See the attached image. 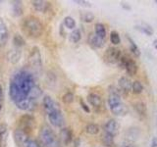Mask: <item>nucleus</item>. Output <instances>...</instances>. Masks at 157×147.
<instances>
[{"instance_id":"26","label":"nucleus","mask_w":157,"mask_h":147,"mask_svg":"<svg viewBox=\"0 0 157 147\" xmlns=\"http://www.w3.org/2000/svg\"><path fill=\"white\" fill-rule=\"evenodd\" d=\"M101 141H102L103 145L106 146V147H113L114 146V136L109 134H106V132H104V134H102Z\"/></svg>"},{"instance_id":"25","label":"nucleus","mask_w":157,"mask_h":147,"mask_svg":"<svg viewBox=\"0 0 157 147\" xmlns=\"http://www.w3.org/2000/svg\"><path fill=\"white\" fill-rule=\"evenodd\" d=\"M108 105H109V108L115 106L117 104L122 102L121 100V95L118 94V93H109V96H108Z\"/></svg>"},{"instance_id":"42","label":"nucleus","mask_w":157,"mask_h":147,"mask_svg":"<svg viewBox=\"0 0 157 147\" xmlns=\"http://www.w3.org/2000/svg\"><path fill=\"white\" fill-rule=\"evenodd\" d=\"M121 5H122V7H123V8H124L125 10H128V11H130V10L132 9V8H131V6H130V5L128 4V3L122 2V3H121Z\"/></svg>"},{"instance_id":"2","label":"nucleus","mask_w":157,"mask_h":147,"mask_svg":"<svg viewBox=\"0 0 157 147\" xmlns=\"http://www.w3.org/2000/svg\"><path fill=\"white\" fill-rule=\"evenodd\" d=\"M22 27L25 33L28 34L29 37L33 38L40 36L44 29L41 21L34 16H29L26 19H24Z\"/></svg>"},{"instance_id":"12","label":"nucleus","mask_w":157,"mask_h":147,"mask_svg":"<svg viewBox=\"0 0 157 147\" xmlns=\"http://www.w3.org/2000/svg\"><path fill=\"white\" fill-rule=\"evenodd\" d=\"M87 42L93 48H102L105 44V39L97 36L94 32H91L90 33V36H88Z\"/></svg>"},{"instance_id":"46","label":"nucleus","mask_w":157,"mask_h":147,"mask_svg":"<svg viewBox=\"0 0 157 147\" xmlns=\"http://www.w3.org/2000/svg\"><path fill=\"white\" fill-rule=\"evenodd\" d=\"M153 46H154V48L157 50V39H155V40L153 41Z\"/></svg>"},{"instance_id":"16","label":"nucleus","mask_w":157,"mask_h":147,"mask_svg":"<svg viewBox=\"0 0 157 147\" xmlns=\"http://www.w3.org/2000/svg\"><path fill=\"white\" fill-rule=\"evenodd\" d=\"M22 56V51L20 50V48H15L10 50L7 54V59L11 64H17Z\"/></svg>"},{"instance_id":"43","label":"nucleus","mask_w":157,"mask_h":147,"mask_svg":"<svg viewBox=\"0 0 157 147\" xmlns=\"http://www.w3.org/2000/svg\"><path fill=\"white\" fill-rule=\"evenodd\" d=\"M3 97H4V95H3V87H2V85H0V103L2 104V101H3Z\"/></svg>"},{"instance_id":"13","label":"nucleus","mask_w":157,"mask_h":147,"mask_svg":"<svg viewBox=\"0 0 157 147\" xmlns=\"http://www.w3.org/2000/svg\"><path fill=\"white\" fill-rule=\"evenodd\" d=\"M33 8L36 10V12L40 13H45L47 12V10L50 7V3L45 0H33L32 2Z\"/></svg>"},{"instance_id":"39","label":"nucleus","mask_w":157,"mask_h":147,"mask_svg":"<svg viewBox=\"0 0 157 147\" xmlns=\"http://www.w3.org/2000/svg\"><path fill=\"white\" fill-rule=\"evenodd\" d=\"M74 2L81 5V6H83V7H91V3L88 1H86V0H75Z\"/></svg>"},{"instance_id":"17","label":"nucleus","mask_w":157,"mask_h":147,"mask_svg":"<svg viewBox=\"0 0 157 147\" xmlns=\"http://www.w3.org/2000/svg\"><path fill=\"white\" fill-rule=\"evenodd\" d=\"M110 110L112 112V114H114L115 116H125L128 114V112H129V109H128V107L123 104V103H119V104H117L115 106H113L110 108Z\"/></svg>"},{"instance_id":"9","label":"nucleus","mask_w":157,"mask_h":147,"mask_svg":"<svg viewBox=\"0 0 157 147\" xmlns=\"http://www.w3.org/2000/svg\"><path fill=\"white\" fill-rule=\"evenodd\" d=\"M42 105L44 108V111L46 112L47 115L49 114V113H51V112L55 111L57 109H60L58 103L49 95H44L43 99H42Z\"/></svg>"},{"instance_id":"24","label":"nucleus","mask_w":157,"mask_h":147,"mask_svg":"<svg viewBox=\"0 0 157 147\" xmlns=\"http://www.w3.org/2000/svg\"><path fill=\"white\" fill-rule=\"evenodd\" d=\"M85 131L87 134L90 135H96L99 134L100 131V127L98 125L93 124V123H90V124H87L85 127Z\"/></svg>"},{"instance_id":"3","label":"nucleus","mask_w":157,"mask_h":147,"mask_svg":"<svg viewBox=\"0 0 157 147\" xmlns=\"http://www.w3.org/2000/svg\"><path fill=\"white\" fill-rule=\"evenodd\" d=\"M39 141L42 147H61V142L49 126L43 125L39 130Z\"/></svg>"},{"instance_id":"31","label":"nucleus","mask_w":157,"mask_h":147,"mask_svg":"<svg viewBox=\"0 0 157 147\" xmlns=\"http://www.w3.org/2000/svg\"><path fill=\"white\" fill-rule=\"evenodd\" d=\"M128 37V40H129V42H130V50H131V52L134 54V56H136V57H140V54H141V52H140V48H139V46L136 45V42L132 40V39L130 37V36H127Z\"/></svg>"},{"instance_id":"33","label":"nucleus","mask_w":157,"mask_h":147,"mask_svg":"<svg viewBox=\"0 0 157 147\" xmlns=\"http://www.w3.org/2000/svg\"><path fill=\"white\" fill-rule=\"evenodd\" d=\"M80 17L83 23H91L93 22V20L95 18L94 14L91 12H82Z\"/></svg>"},{"instance_id":"11","label":"nucleus","mask_w":157,"mask_h":147,"mask_svg":"<svg viewBox=\"0 0 157 147\" xmlns=\"http://www.w3.org/2000/svg\"><path fill=\"white\" fill-rule=\"evenodd\" d=\"M119 126H120L116 120L110 119L109 121H107L106 124L104 125V132L115 136L118 134V131H119Z\"/></svg>"},{"instance_id":"27","label":"nucleus","mask_w":157,"mask_h":147,"mask_svg":"<svg viewBox=\"0 0 157 147\" xmlns=\"http://www.w3.org/2000/svg\"><path fill=\"white\" fill-rule=\"evenodd\" d=\"M12 7H13V14L16 17H20L23 15V3L22 1H12Z\"/></svg>"},{"instance_id":"18","label":"nucleus","mask_w":157,"mask_h":147,"mask_svg":"<svg viewBox=\"0 0 157 147\" xmlns=\"http://www.w3.org/2000/svg\"><path fill=\"white\" fill-rule=\"evenodd\" d=\"M87 101L94 108H100L102 106V98L97 93H90L87 95Z\"/></svg>"},{"instance_id":"10","label":"nucleus","mask_w":157,"mask_h":147,"mask_svg":"<svg viewBox=\"0 0 157 147\" xmlns=\"http://www.w3.org/2000/svg\"><path fill=\"white\" fill-rule=\"evenodd\" d=\"M59 140L64 145H68L71 143L73 140V131L70 127H61Z\"/></svg>"},{"instance_id":"7","label":"nucleus","mask_w":157,"mask_h":147,"mask_svg":"<svg viewBox=\"0 0 157 147\" xmlns=\"http://www.w3.org/2000/svg\"><path fill=\"white\" fill-rule=\"evenodd\" d=\"M48 116V120L50 122V124L55 126V127H62L64 125V116L61 109H57L55 111H53L51 113H49L47 115Z\"/></svg>"},{"instance_id":"38","label":"nucleus","mask_w":157,"mask_h":147,"mask_svg":"<svg viewBox=\"0 0 157 147\" xmlns=\"http://www.w3.org/2000/svg\"><path fill=\"white\" fill-rule=\"evenodd\" d=\"M118 147H136V145L135 144L134 141H130V140L126 139V140L123 141Z\"/></svg>"},{"instance_id":"21","label":"nucleus","mask_w":157,"mask_h":147,"mask_svg":"<svg viewBox=\"0 0 157 147\" xmlns=\"http://www.w3.org/2000/svg\"><path fill=\"white\" fill-rule=\"evenodd\" d=\"M137 65L136 63L132 60V59H129V61H128V63L126 64V67H125V70L126 72L129 74L130 76H135L136 74L137 73Z\"/></svg>"},{"instance_id":"1","label":"nucleus","mask_w":157,"mask_h":147,"mask_svg":"<svg viewBox=\"0 0 157 147\" xmlns=\"http://www.w3.org/2000/svg\"><path fill=\"white\" fill-rule=\"evenodd\" d=\"M36 81L31 73L22 70L14 74L9 85V95L14 103L28 99L29 91L36 85Z\"/></svg>"},{"instance_id":"34","label":"nucleus","mask_w":157,"mask_h":147,"mask_svg":"<svg viewBox=\"0 0 157 147\" xmlns=\"http://www.w3.org/2000/svg\"><path fill=\"white\" fill-rule=\"evenodd\" d=\"M132 91L135 94H140L144 91V85H142V83L139 81H135L132 85Z\"/></svg>"},{"instance_id":"37","label":"nucleus","mask_w":157,"mask_h":147,"mask_svg":"<svg viewBox=\"0 0 157 147\" xmlns=\"http://www.w3.org/2000/svg\"><path fill=\"white\" fill-rule=\"evenodd\" d=\"M26 147H42V145L36 139H29Z\"/></svg>"},{"instance_id":"41","label":"nucleus","mask_w":157,"mask_h":147,"mask_svg":"<svg viewBox=\"0 0 157 147\" xmlns=\"http://www.w3.org/2000/svg\"><path fill=\"white\" fill-rule=\"evenodd\" d=\"M150 147H157V137L154 136L151 140V145Z\"/></svg>"},{"instance_id":"23","label":"nucleus","mask_w":157,"mask_h":147,"mask_svg":"<svg viewBox=\"0 0 157 147\" xmlns=\"http://www.w3.org/2000/svg\"><path fill=\"white\" fill-rule=\"evenodd\" d=\"M135 28H136V29L140 31V32H144V34H146L147 36H153V33H154L153 28H151V26H149V24H139V26H136Z\"/></svg>"},{"instance_id":"20","label":"nucleus","mask_w":157,"mask_h":147,"mask_svg":"<svg viewBox=\"0 0 157 147\" xmlns=\"http://www.w3.org/2000/svg\"><path fill=\"white\" fill-rule=\"evenodd\" d=\"M42 95V89L40 87H39V85H34L31 91H29V97H28V99L29 100H32V101H34V102H36V100L38 99L39 97H40Z\"/></svg>"},{"instance_id":"30","label":"nucleus","mask_w":157,"mask_h":147,"mask_svg":"<svg viewBox=\"0 0 157 147\" xmlns=\"http://www.w3.org/2000/svg\"><path fill=\"white\" fill-rule=\"evenodd\" d=\"M13 43L16 46V48H21L26 45V40H25V38L20 33H15L13 37Z\"/></svg>"},{"instance_id":"5","label":"nucleus","mask_w":157,"mask_h":147,"mask_svg":"<svg viewBox=\"0 0 157 147\" xmlns=\"http://www.w3.org/2000/svg\"><path fill=\"white\" fill-rule=\"evenodd\" d=\"M34 124H36V120H34L33 116H32L31 114H26L20 117L18 129H21L22 130L29 134V132H31L33 130Z\"/></svg>"},{"instance_id":"48","label":"nucleus","mask_w":157,"mask_h":147,"mask_svg":"<svg viewBox=\"0 0 157 147\" xmlns=\"http://www.w3.org/2000/svg\"><path fill=\"white\" fill-rule=\"evenodd\" d=\"M155 3H156V4H157V0H155Z\"/></svg>"},{"instance_id":"14","label":"nucleus","mask_w":157,"mask_h":147,"mask_svg":"<svg viewBox=\"0 0 157 147\" xmlns=\"http://www.w3.org/2000/svg\"><path fill=\"white\" fill-rule=\"evenodd\" d=\"M118 83H119V87L122 92L126 93V94H128L131 90H132V82L130 81L129 77H121L119 78V81H118Z\"/></svg>"},{"instance_id":"29","label":"nucleus","mask_w":157,"mask_h":147,"mask_svg":"<svg viewBox=\"0 0 157 147\" xmlns=\"http://www.w3.org/2000/svg\"><path fill=\"white\" fill-rule=\"evenodd\" d=\"M82 38V32L78 28L73 29L72 32L69 34V40L72 43H78Z\"/></svg>"},{"instance_id":"6","label":"nucleus","mask_w":157,"mask_h":147,"mask_svg":"<svg viewBox=\"0 0 157 147\" xmlns=\"http://www.w3.org/2000/svg\"><path fill=\"white\" fill-rule=\"evenodd\" d=\"M122 56V53L116 47H108L107 50L104 53V61L107 64H117L119 62L120 58Z\"/></svg>"},{"instance_id":"15","label":"nucleus","mask_w":157,"mask_h":147,"mask_svg":"<svg viewBox=\"0 0 157 147\" xmlns=\"http://www.w3.org/2000/svg\"><path fill=\"white\" fill-rule=\"evenodd\" d=\"M9 36L8 28L5 22L0 18V46L5 45V43L7 42V39Z\"/></svg>"},{"instance_id":"28","label":"nucleus","mask_w":157,"mask_h":147,"mask_svg":"<svg viewBox=\"0 0 157 147\" xmlns=\"http://www.w3.org/2000/svg\"><path fill=\"white\" fill-rule=\"evenodd\" d=\"M94 31H95V34L97 36H99L103 39H105L106 37V28L103 24L101 23H97L95 24V27H94Z\"/></svg>"},{"instance_id":"36","label":"nucleus","mask_w":157,"mask_h":147,"mask_svg":"<svg viewBox=\"0 0 157 147\" xmlns=\"http://www.w3.org/2000/svg\"><path fill=\"white\" fill-rule=\"evenodd\" d=\"M110 41L111 43L114 44V45H118V44L121 43V37H120V34L118 33V32L112 31L110 32Z\"/></svg>"},{"instance_id":"44","label":"nucleus","mask_w":157,"mask_h":147,"mask_svg":"<svg viewBox=\"0 0 157 147\" xmlns=\"http://www.w3.org/2000/svg\"><path fill=\"white\" fill-rule=\"evenodd\" d=\"M59 32H60V34L62 36H65V32H64V29H63V24H60V29H59Z\"/></svg>"},{"instance_id":"40","label":"nucleus","mask_w":157,"mask_h":147,"mask_svg":"<svg viewBox=\"0 0 157 147\" xmlns=\"http://www.w3.org/2000/svg\"><path fill=\"white\" fill-rule=\"evenodd\" d=\"M80 105H81V107L82 108V110L85 111V112H86V113H90V107H88L85 102H83V100L82 99H80Z\"/></svg>"},{"instance_id":"47","label":"nucleus","mask_w":157,"mask_h":147,"mask_svg":"<svg viewBox=\"0 0 157 147\" xmlns=\"http://www.w3.org/2000/svg\"><path fill=\"white\" fill-rule=\"evenodd\" d=\"M1 110H2V104L0 103V112H1Z\"/></svg>"},{"instance_id":"19","label":"nucleus","mask_w":157,"mask_h":147,"mask_svg":"<svg viewBox=\"0 0 157 147\" xmlns=\"http://www.w3.org/2000/svg\"><path fill=\"white\" fill-rule=\"evenodd\" d=\"M7 136H8L7 125L4 124V123H2V124H0V147L6 146Z\"/></svg>"},{"instance_id":"8","label":"nucleus","mask_w":157,"mask_h":147,"mask_svg":"<svg viewBox=\"0 0 157 147\" xmlns=\"http://www.w3.org/2000/svg\"><path fill=\"white\" fill-rule=\"evenodd\" d=\"M14 140L18 147H26L29 140V134L21 129H16L14 131Z\"/></svg>"},{"instance_id":"4","label":"nucleus","mask_w":157,"mask_h":147,"mask_svg":"<svg viewBox=\"0 0 157 147\" xmlns=\"http://www.w3.org/2000/svg\"><path fill=\"white\" fill-rule=\"evenodd\" d=\"M28 62L29 65L36 71H41L42 69V59H41V54L40 50L37 46H33L32 48L29 55L28 57Z\"/></svg>"},{"instance_id":"35","label":"nucleus","mask_w":157,"mask_h":147,"mask_svg":"<svg viewBox=\"0 0 157 147\" xmlns=\"http://www.w3.org/2000/svg\"><path fill=\"white\" fill-rule=\"evenodd\" d=\"M75 100V95L74 93L71 91H67L65 94L62 96V101L65 103V104H71Z\"/></svg>"},{"instance_id":"45","label":"nucleus","mask_w":157,"mask_h":147,"mask_svg":"<svg viewBox=\"0 0 157 147\" xmlns=\"http://www.w3.org/2000/svg\"><path fill=\"white\" fill-rule=\"evenodd\" d=\"M78 144H80V139L77 138V140L75 141V147H78V146H80Z\"/></svg>"},{"instance_id":"22","label":"nucleus","mask_w":157,"mask_h":147,"mask_svg":"<svg viewBox=\"0 0 157 147\" xmlns=\"http://www.w3.org/2000/svg\"><path fill=\"white\" fill-rule=\"evenodd\" d=\"M135 110L136 112L139 114L141 118H145L146 117V114H147V108H146V105L145 103L141 102V101H139L135 103Z\"/></svg>"},{"instance_id":"32","label":"nucleus","mask_w":157,"mask_h":147,"mask_svg":"<svg viewBox=\"0 0 157 147\" xmlns=\"http://www.w3.org/2000/svg\"><path fill=\"white\" fill-rule=\"evenodd\" d=\"M63 24L69 29H75L76 28V21H75V19H74L73 17H71V16L65 17V19H64V22H63Z\"/></svg>"},{"instance_id":"49","label":"nucleus","mask_w":157,"mask_h":147,"mask_svg":"<svg viewBox=\"0 0 157 147\" xmlns=\"http://www.w3.org/2000/svg\"><path fill=\"white\" fill-rule=\"evenodd\" d=\"M0 3H2V1H0Z\"/></svg>"}]
</instances>
